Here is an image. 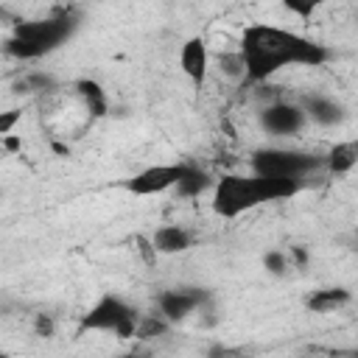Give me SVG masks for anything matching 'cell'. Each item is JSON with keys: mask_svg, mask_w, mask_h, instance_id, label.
I'll return each mask as SVG.
<instances>
[{"mask_svg": "<svg viewBox=\"0 0 358 358\" xmlns=\"http://www.w3.org/2000/svg\"><path fill=\"white\" fill-rule=\"evenodd\" d=\"M263 266H266L271 274L282 277V274L288 271V255H285V252H277V249H271V252H266V257H263Z\"/></svg>", "mask_w": 358, "mask_h": 358, "instance_id": "20", "label": "cell"}, {"mask_svg": "<svg viewBox=\"0 0 358 358\" xmlns=\"http://www.w3.org/2000/svg\"><path fill=\"white\" fill-rule=\"evenodd\" d=\"M0 358H11V355H8V352H6V350H0Z\"/></svg>", "mask_w": 358, "mask_h": 358, "instance_id": "27", "label": "cell"}, {"mask_svg": "<svg viewBox=\"0 0 358 358\" xmlns=\"http://www.w3.org/2000/svg\"><path fill=\"white\" fill-rule=\"evenodd\" d=\"M299 106L305 112V120H313L316 126H336L344 120V106L327 95H319V92L305 95Z\"/></svg>", "mask_w": 358, "mask_h": 358, "instance_id": "10", "label": "cell"}, {"mask_svg": "<svg viewBox=\"0 0 358 358\" xmlns=\"http://www.w3.org/2000/svg\"><path fill=\"white\" fill-rule=\"evenodd\" d=\"M350 299H352V296H350L347 288H322V291H313L305 305H308V310H313V313H333V310L344 308Z\"/></svg>", "mask_w": 358, "mask_h": 358, "instance_id": "15", "label": "cell"}, {"mask_svg": "<svg viewBox=\"0 0 358 358\" xmlns=\"http://www.w3.org/2000/svg\"><path fill=\"white\" fill-rule=\"evenodd\" d=\"M151 246L157 255H179V252H187L193 246V235L179 224H165V227L154 229Z\"/></svg>", "mask_w": 358, "mask_h": 358, "instance_id": "11", "label": "cell"}, {"mask_svg": "<svg viewBox=\"0 0 358 358\" xmlns=\"http://www.w3.org/2000/svg\"><path fill=\"white\" fill-rule=\"evenodd\" d=\"M0 17H3V11H0Z\"/></svg>", "mask_w": 358, "mask_h": 358, "instance_id": "28", "label": "cell"}, {"mask_svg": "<svg viewBox=\"0 0 358 358\" xmlns=\"http://www.w3.org/2000/svg\"><path fill=\"white\" fill-rule=\"evenodd\" d=\"M20 120H22V109H20V106L3 109V112H0V137L11 134V131H14V126H17Z\"/></svg>", "mask_w": 358, "mask_h": 358, "instance_id": "21", "label": "cell"}, {"mask_svg": "<svg viewBox=\"0 0 358 358\" xmlns=\"http://www.w3.org/2000/svg\"><path fill=\"white\" fill-rule=\"evenodd\" d=\"M73 87H76V92H78V98L84 101V106H87V112H90V115L103 117V115L109 112L106 90H103L98 81H92V78H78Z\"/></svg>", "mask_w": 358, "mask_h": 358, "instance_id": "14", "label": "cell"}, {"mask_svg": "<svg viewBox=\"0 0 358 358\" xmlns=\"http://www.w3.org/2000/svg\"><path fill=\"white\" fill-rule=\"evenodd\" d=\"M140 322V310L120 299L117 294H103L95 299V305L81 316L78 333L95 330V333H115L117 338H134Z\"/></svg>", "mask_w": 358, "mask_h": 358, "instance_id": "3", "label": "cell"}, {"mask_svg": "<svg viewBox=\"0 0 358 358\" xmlns=\"http://www.w3.org/2000/svg\"><path fill=\"white\" fill-rule=\"evenodd\" d=\"M285 8H288L291 14H299V17H310V14L319 8V3H316V0H305V3H299V0H288V3H285Z\"/></svg>", "mask_w": 358, "mask_h": 358, "instance_id": "23", "label": "cell"}, {"mask_svg": "<svg viewBox=\"0 0 358 358\" xmlns=\"http://www.w3.org/2000/svg\"><path fill=\"white\" fill-rule=\"evenodd\" d=\"M305 126H308L305 112L294 101L277 98V101H271L260 109V129L268 137H296Z\"/></svg>", "mask_w": 358, "mask_h": 358, "instance_id": "6", "label": "cell"}, {"mask_svg": "<svg viewBox=\"0 0 358 358\" xmlns=\"http://www.w3.org/2000/svg\"><path fill=\"white\" fill-rule=\"evenodd\" d=\"M179 70L190 78L193 87H201L207 81V70H210V50L207 42L201 36H190L185 39V45L179 48Z\"/></svg>", "mask_w": 358, "mask_h": 358, "instance_id": "9", "label": "cell"}, {"mask_svg": "<svg viewBox=\"0 0 358 358\" xmlns=\"http://www.w3.org/2000/svg\"><path fill=\"white\" fill-rule=\"evenodd\" d=\"M50 87H53V78L48 73H28L22 81H17V92H39Z\"/></svg>", "mask_w": 358, "mask_h": 358, "instance_id": "19", "label": "cell"}, {"mask_svg": "<svg viewBox=\"0 0 358 358\" xmlns=\"http://www.w3.org/2000/svg\"><path fill=\"white\" fill-rule=\"evenodd\" d=\"M358 162V143L355 140H341L336 143L324 157H322V168L333 176H344L355 168Z\"/></svg>", "mask_w": 358, "mask_h": 358, "instance_id": "12", "label": "cell"}, {"mask_svg": "<svg viewBox=\"0 0 358 358\" xmlns=\"http://www.w3.org/2000/svg\"><path fill=\"white\" fill-rule=\"evenodd\" d=\"M134 243H137V252L143 255V260L151 266V263L157 260V252H154V246H151V238H145V235H137V238H134Z\"/></svg>", "mask_w": 358, "mask_h": 358, "instance_id": "24", "label": "cell"}, {"mask_svg": "<svg viewBox=\"0 0 358 358\" xmlns=\"http://www.w3.org/2000/svg\"><path fill=\"white\" fill-rule=\"evenodd\" d=\"M260 204V196H257V185H255V176H246V173H224L221 179L213 182V213L218 218H238L249 210H255Z\"/></svg>", "mask_w": 358, "mask_h": 358, "instance_id": "5", "label": "cell"}, {"mask_svg": "<svg viewBox=\"0 0 358 358\" xmlns=\"http://www.w3.org/2000/svg\"><path fill=\"white\" fill-rule=\"evenodd\" d=\"M249 165H252V176H280V179L305 182L313 171L322 168V157L294 148H257Z\"/></svg>", "mask_w": 358, "mask_h": 358, "instance_id": "4", "label": "cell"}, {"mask_svg": "<svg viewBox=\"0 0 358 358\" xmlns=\"http://www.w3.org/2000/svg\"><path fill=\"white\" fill-rule=\"evenodd\" d=\"M34 333H36L39 338H53V333H56L53 316H50V313H36V316H34Z\"/></svg>", "mask_w": 358, "mask_h": 358, "instance_id": "22", "label": "cell"}, {"mask_svg": "<svg viewBox=\"0 0 358 358\" xmlns=\"http://www.w3.org/2000/svg\"><path fill=\"white\" fill-rule=\"evenodd\" d=\"M76 17L62 8L50 17H42V20H25V22H14V31L6 42V53L11 59H20V62H34V59H42L45 53L56 50L59 45H64L73 31H76Z\"/></svg>", "mask_w": 358, "mask_h": 358, "instance_id": "2", "label": "cell"}, {"mask_svg": "<svg viewBox=\"0 0 358 358\" xmlns=\"http://www.w3.org/2000/svg\"><path fill=\"white\" fill-rule=\"evenodd\" d=\"M238 53L243 59L246 78L255 84L268 81L274 73H280L288 64L322 67L330 59V50L322 42L280 25H268V22L246 25Z\"/></svg>", "mask_w": 358, "mask_h": 358, "instance_id": "1", "label": "cell"}, {"mask_svg": "<svg viewBox=\"0 0 358 358\" xmlns=\"http://www.w3.org/2000/svg\"><path fill=\"white\" fill-rule=\"evenodd\" d=\"M218 64H221V73H224V76H229V78H246V73H243V59H241L238 50L221 53V56H218Z\"/></svg>", "mask_w": 358, "mask_h": 358, "instance_id": "18", "label": "cell"}, {"mask_svg": "<svg viewBox=\"0 0 358 358\" xmlns=\"http://www.w3.org/2000/svg\"><path fill=\"white\" fill-rule=\"evenodd\" d=\"M255 185H257L260 204H263V201L291 199V196H296V193L305 187V182H296V179H280V176H255Z\"/></svg>", "mask_w": 358, "mask_h": 358, "instance_id": "13", "label": "cell"}, {"mask_svg": "<svg viewBox=\"0 0 358 358\" xmlns=\"http://www.w3.org/2000/svg\"><path fill=\"white\" fill-rule=\"evenodd\" d=\"M185 173V162H165V165H148L126 179V190L134 196H157L165 190H173L176 182Z\"/></svg>", "mask_w": 358, "mask_h": 358, "instance_id": "7", "label": "cell"}, {"mask_svg": "<svg viewBox=\"0 0 358 358\" xmlns=\"http://www.w3.org/2000/svg\"><path fill=\"white\" fill-rule=\"evenodd\" d=\"M207 187H213V182H210V176L201 171V168H196V165H187L185 162V173H182V179L176 182V193L179 196H185V199H193V196H199V193H204Z\"/></svg>", "mask_w": 358, "mask_h": 358, "instance_id": "16", "label": "cell"}, {"mask_svg": "<svg viewBox=\"0 0 358 358\" xmlns=\"http://www.w3.org/2000/svg\"><path fill=\"white\" fill-rule=\"evenodd\" d=\"M0 145H3L8 154H17V151H22V140H20L17 134H6V137H0Z\"/></svg>", "mask_w": 358, "mask_h": 358, "instance_id": "25", "label": "cell"}, {"mask_svg": "<svg viewBox=\"0 0 358 358\" xmlns=\"http://www.w3.org/2000/svg\"><path fill=\"white\" fill-rule=\"evenodd\" d=\"M207 305V294L201 288H165L157 294V316L168 324L185 322L190 313Z\"/></svg>", "mask_w": 358, "mask_h": 358, "instance_id": "8", "label": "cell"}, {"mask_svg": "<svg viewBox=\"0 0 358 358\" xmlns=\"http://www.w3.org/2000/svg\"><path fill=\"white\" fill-rule=\"evenodd\" d=\"M120 358H151V355H143V352H126V355H120Z\"/></svg>", "mask_w": 358, "mask_h": 358, "instance_id": "26", "label": "cell"}, {"mask_svg": "<svg viewBox=\"0 0 358 358\" xmlns=\"http://www.w3.org/2000/svg\"><path fill=\"white\" fill-rule=\"evenodd\" d=\"M168 322L165 319H159L157 313H151V316H143L140 313V322H137V333H134V338H143V341H151V338H157V336H165L168 333Z\"/></svg>", "mask_w": 358, "mask_h": 358, "instance_id": "17", "label": "cell"}]
</instances>
